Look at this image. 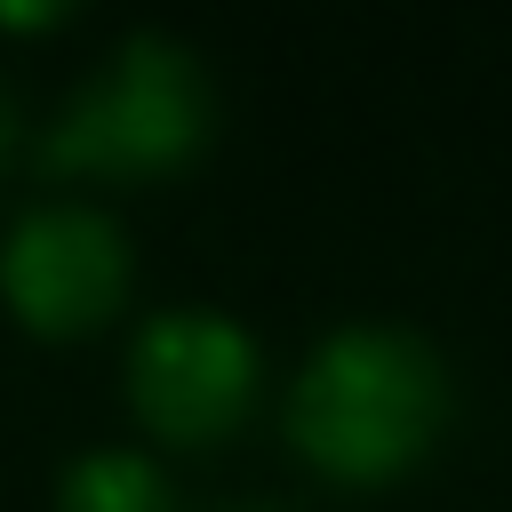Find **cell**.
Segmentation results:
<instances>
[{"label":"cell","mask_w":512,"mask_h":512,"mask_svg":"<svg viewBox=\"0 0 512 512\" xmlns=\"http://www.w3.org/2000/svg\"><path fill=\"white\" fill-rule=\"evenodd\" d=\"M448 416V368L416 328L352 320L312 344L288 392V432L312 464L344 480L400 472Z\"/></svg>","instance_id":"cell-1"},{"label":"cell","mask_w":512,"mask_h":512,"mask_svg":"<svg viewBox=\"0 0 512 512\" xmlns=\"http://www.w3.org/2000/svg\"><path fill=\"white\" fill-rule=\"evenodd\" d=\"M208 64L176 40V32H128L48 120L40 152L56 168H112V176H144V168H176L200 136H208Z\"/></svg>","instance_id":"cell-2"},{"label":"cell","mask_w":512,"mask_h":512,"mask_svg":"<svg viewBox=\"0 0 512 512\" xmlns=\"http://www.w3.org/2000/svg\"><path fill=\"white\" fill-rule=\"evenodd\" d=\"M128 384H136V408L152 432L168 440H208L224 432L248 392H256V344L240 320L208 312V304H168L136 328V352H128Z\"/></svg>","instance_id":"cell-3"},{"label":"cell","mask_w":512,"mask_h":512,"mask_svg":"<svg viewBox=\"0 0 512 512\" xmlns=\"http://www.w3.org/2000/svg\"><path fill=\"white\" fill-rule=\"evenodd\" d=\"M0 288L32 328H88L128 288V240L104 208L80 200L24 208L0 240Z\"/></svg>","instance_id":"cell-4"},{"label":"cell","mask_w":512,"mask_h":512,"mask_svg":"<svg viewBox=\"0 0 512 512\" xmlns=\"http://www.w3.org/2000/svg\"><path fill=\"white\" fill-rule=\"evenodd\" d=\"M64 512H168V472L136 448H88L64 464Z\"/></svg>","instance_id":"cell-5"},{"label":"cell","mask_w":512,"mask_h":512,"mask_svg":"<svg viewBox=\"0 0 512 512\" xmlns=\"http://www.w3.org/2000/svg\"><path fill=\"white\" fill-rule=\"evenodd\" d=\"M16 152V96H8V80H0V160Z\"/></svg>","instance_id":"cell-6"},{"label":"cell","mask_w":512,"mask_h":512,"mask_svg":"<svg viewBox=\"0 0 512 512\" xmlns=\"http://www.w3.org/2000/svg\"><path fill=\"white\" fill-rule=\"evenodd\" d=\"M224 512H288V504H272V496H248V504H224Z\"/></svg>","instance_id":"cell-7"}]
</instances>
